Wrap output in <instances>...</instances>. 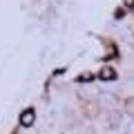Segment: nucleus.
I'll use <instances>...</instances> for the list:
<instances>
[{
	"mask_svg": "<svg viewBox=\"0 0 134 134\" xmlns=\"http://www.w3.org/2000/svg\"><path fill=\"white\" fill-rule=\"evenodd\" d=\"M98 78L100 81H112V78H116V72L112 69V67H103L98 72Z\"/></svg>",
	"mask_w": 134,
	"mask_h": 134,
	"instance_id": "nucleus-1",
	"label": "nucleus"
},
{
	"mask_svg": "<svg viewBox=\"0 0 134 134\" xmlns=\"http://www.w3.org/2000/svg\"><path fill=\"white\" fill-rule=\"evenodd\" d=\"M20 123H23V125H27V127H29V125L34 123V110H25L23 114H20Z\"/></svg>",
	"mask_w": 134,
	"mask_h": 134,
	"instance_id": "nucleus-2",
	"label": "nucleus"
},
{
	"mask_svg": "<svg viewBox=\"0 0 134 134\" xmlns=\"http://www.w3.org/2000/svg\"><path fill=\"white\" fill-rule=\"evenodd\" d=\"M125 112L134 116V96H132V98H127V100H125Z\"/></svg>",
	"mask_w": 134,
	"mask_h": 134,
	"instance_id": "nucleus-3",
	"label": "nucleus"
}]
</instances>
